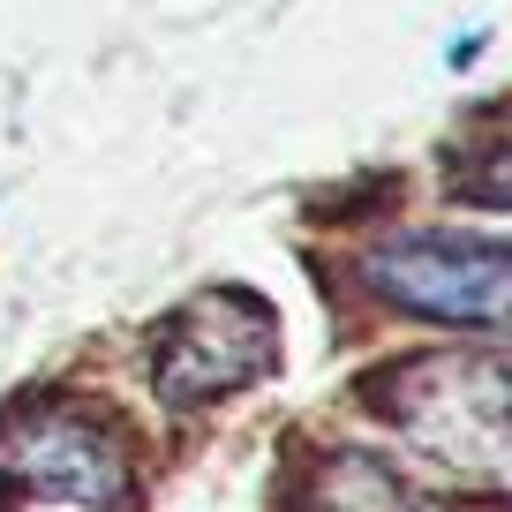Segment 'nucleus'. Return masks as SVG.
Segmentation results:
<instances>
[{"label": "nucleus", "instance_id": "1", "mask_svg": "<svg viewBox=\"0 0 512 512\" xmlns=\"http://www.w3.org/2000/svg\"><path fill=\"white\" fill-rule=\"evenodd\" d=\"M369 400L392 430H407L430 460L460 475H490L512 460V362L490 354H407L392 362Z\"/></svg>", "mask_w": 512, "mask_h": 512}, {"label": "nucleus", "instance_id": "2", "mask_svg": "<svg viewBox=\"0 0 512 512\" xmlns=\"http://www.w3.org/2000/svg\"><path fill=\"white\" fill-rule=\"evenodd\" d=\"M362 279L377 302L430 324L512 339V241L490 234H445V226H407L362 249Z\"/></svg>", "mask_w": 512, "mask_h": 512}, {"label": "nucleus", "instance_id": "3", "mask_svg": "<svg viewBox=\"0 0 512 512\" xmlns=\"http://www.w3.org/2000/svg\"><path fill=\"white\" fill-rule=\"evenodd\" d=\"M0 482L53 497V505H91V512H121L136 497L121 437L83 407H16V415H0Z\"/></svg>", "mask_w": 512, "mask_h": 512}, {"label": "nucleus", "instance_id": "4", "mask_svg": "<svg viewBox=\"0 0 512 512\" xmlns=\"http://www.w3.org/2000/svg\"><path fill=\"white\" fill-rule=\"evenodd\" d=\"M272 347H279L272 309L234 294V287H211L159 332L151 384H159L166 407L189 415V407H211V400H226V392H241V384H256L272 369Z\"/></svg>", "mask_w": 512, "mask_h": 512}, {"label": "nucleus", "instance_id": "5", "mask_svg": "<svg viewBox=\"0 0 512 512\" xmlns=\"http://www.w3.org/2000/svg\"><path fill=\"white\" fill-rule=\"evenodd\" d=\"M309 512H415V497H407L400 467L377 460V452H324L317 475H309Z\"/></svg>", "mask_w": 512, "mask_h": 512}, {"label": "nucleus", "instance_id": "6", "mask_svg": "<svg viewBox=\"0 0 512 512\" xmlns=\"http://www.w3.org/2000/svg\"><path fill=\"white\" fill-rule=\"evenodd\" d=\"M460 196H475V204H505L512 211V128H497L490 144H482L475 166H460Z\"/></svg>", "mask_w": 512, "mask_h": 512}, {"label": "nucleus", "instance_id": "7", "mask_svg": "<svg viewBox=\"0 0 512 512\" xmlns=\"http://www.w3.org/2000/svg\"><path fill=\"white\" fill-rule=\"evenodd\" d=\"M475 53H482V31H467L460 46H452V68H475Z\"/></svg>", "mask_w": 512, "mask_h": 512}]
</instances>
